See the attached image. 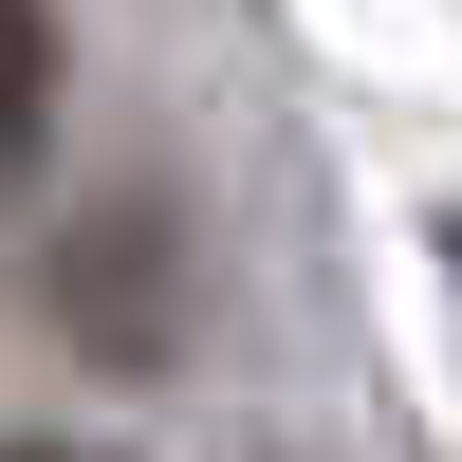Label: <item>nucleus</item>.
<instances>
[{
	"instance_id": "f257e3e1",
	"label": "nucleus",
	"mask_w": 462,
	"mask_h": 462,
	"mask_svg": "<svg viewBox=\"0 0 462 462\" xmlns=\"http://www.w3.org/2000/svg\"><path fill=\"white\" fill-rule=\"evenodd\" d=\"M37 111H56V19H37V0H0V167L37 148Z\"/></svg>"
},
{
	"instance_id": "f03ea898",
	"label": "nucleus",
	"mask_w": 462,
	"mask_h": 462,
	"mask_svg": "<svg viewBox=\"0 0 462 462\" xmlns=\"http://www.w3.org/2000/svg\"><path fill=\"white\" fill-rule=\"evenodd\" d=\"M0 462H74V444H0Z\"/></svg>"
},
{
	"instance_id": "7ed1b4c3",
	"label": "nucleus",
	"mask_w": 462,
	"mask_h": 462,
	"mask_svg": "<svg viewBox=\"0 0 462 462\" xmlns=\"http://www.w3.org/2000/svg\"><path fill=\"white\" fill-rule=\"evenodd\" d=\"M444 259H462V222H444Z\"/></svg>"
}]
</instances>
